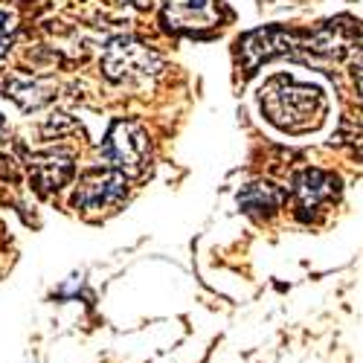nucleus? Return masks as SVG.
<instances>
[{
  "mask_svg": "<svg viewBox=\"0 0 363 363\" xmlns=\"http://www.w3.org/2000/svg\"><path fill=\"white\" fill-rule=\"evenodd\" d=\"M285 198L288 192L277 186L274 180H253V184H247L238 192V206L253 218H270L274 213H279Z\"/></svg>",
  "mask_w": 363,
  "mask_h": 363,
  "instance_id": "obj_10",
  "label": "nucleus"
},
{
  "mask_svg": "<svg viewBox=\"0 0 363 363\" xmlns=\"http://www.w3.org/2000/svg\"><path fill=\"white\" fill-rule=\"evenodd\" d=\"M259 105L270 123L288 134H306L317 128L328 111V99L320 87L291 76H274L264 82L259 90Z\"/></svg>",
  "mask_w": 363,
  "mask_h": 363,
  "instance_id": "obj_1",
  "label": "nucleus"
},
{
  "mask_svg": "<svg viewBox=\"0 0 363 363\" xmlns=\"http://www.w3.org/2000/svg\"><path fill=\"white\" fill-rule=\"evenodd\" d=\"M128 195V180L116 169H94L87 172L73 195V206L82 213H102V209H113L125 201Z\"/></svg>",
  "mask_w": 363,
  "mask_h": 363,
  "instance_id": "obj_6",
  "label": "nucleus"
},
{
  "mask_svg": "<svg viewBox=\"0 0 363 363\" xmlns=\"http://www.w3.org/2000/svg\"><path fill=\"white\" fill-rule=\"evenodd\" d=\"M296 44H299L296 33H291V29H285V26H262V29H253V33L241 35L238 44H235L238 70L256 73L264 62L291 52Z\"/></svg>",
  "mask_w": 363,
  "mask_h": 363,
  "instance_id": "obj_5",
  "label": "nucleus"
},
{
  "mask_svg": "<svg viewBox=\"0 0 363 363\" xmlns=\"http://www.w3.org/2000/svg\"><path fill=\"white\" fill-rule=\"evenodd\" d=\"M160 67H163L160 55L134 38H113L102 52V70L116 84L145 82L151 76H157Z\"/></svg>",
  "mask_w": 363,
  "mask_h": 363,
  "instance_id": "obj_2",
  "label": "nucleus"
},
{
  "mask_svg": "<svg viewBox=\"0 0 363 363\" xmlns=\"http://www.w3.org/2000/svg\"><path fill=\"white\" fill-rule=\"evenodd\" d=\"M337 195H340V177L325 169H302L294 177V206L302 221H311Z\"/></svg>",
  "mask_w": 363,
  "mask_h": 363,
  "instance_id": "obj_7",
  "label": "nucleus"
},
{
  "mask_svg": "<svg viewBox=\"0 0 363 363\" xmlns=\"http://www.w3.org/2000/svg\"><path fill=\"white\" fill-rule=\"evenodd\" d=\"M102 155L116 172L143 174L151 160V143L145 128L140 123H131V119H119L102 143Z\"/></svg>",
  "mask_w": 363,
  "mask_h": 363,
  "instance_id": "obj_3",
  "label": "nucleus"
},
{
  "mask_svg": "<svg viewBox=\"0 0 363 363\" xmlns=\"http://www.w3.org/2000/svg\"><path fill=\"white\" fill-rule=\"evenodd\" d=\"M340 143L352 145L354 155L363 157V113H346L340 125Z\"/></svg>",
  "mask_w": 363,
  "mask_h": 363,
  "instance_id": "obj_12",
  "label": "nucleus"
},
{
  "mask_svg": "<svg viewBox=\"0 0 363 363\" xmlns=\"http://www.w3.org/2000/svg\"><path fill=\"white\" fill-rule=\"evenodd\" d=\"M76 174L73 157L62 155V151H47V155L29 157V184L41 195H52L62 186H67Z\"/></svg>",
  "mask_w": 363,
  "mask_h": 363,
  "instance_id": "obj_9",
  "label": "nucleus"
},
{
  "mask_svg": "<svg viewBox=\"0 0 363 363\" xmlns=\"http://www.w3.org/2000/svg\"><path fill=\"white\" fill-rule=\"evenodd\" d=\"M352 76H354V84H357V90H360V96H363V55L354 62V70H352Z\"/></svg>",
  "mask_w": 363,
  "mask_h": 363,
  "instance_id": "obj_14",
  "label": "nucleus"
},
{
  "mask_svg": "<svg viewBox=\"0 0 363 363\" xmlns=\"http://www.w3.org/2000/svg\"><path fill=\"white\" fill-rule=\"evenodd\" d=\"M6 96L15 99L23 111H33V108H41L52 99V87L41 79H9L6 84Z\"/></svg>",
  "mask_w": 363,
  "mask_h": 363,
  "instance_id": "obj_11",
  "label": "nucleus"
},
{
  "mask_svg": "<svg viewBox=\"0 0 363 363\" xmlns=\"http://www.w3.org/2000/svg\"><path fill=\"white\" fill-rule=\"evenodd\" d=\"M12 33H15V18H12L9 12H0V52L9 47Z\"/></svg>",
  "mask_w": 363,
  "mask_h": 363,
  "instance_id": "obj_13",
  "label": "nucleus"
},
{
  "mask_svg": "<svg viewBox=\"0 0 363 363\" xmlns=\"http://www.w3.org/2000/svg\"><path fill=\"white\" fill-rule=\"evenodd\" d=\"M123 4H131L137 9H145V6H151V0H123Z\"/></svg>",
  "mask_w": 363,
  "mask_h": 363,
  "instance_id": "obj_15",
  "label": "nucleus"
},
{
  "mask_svg": "<svg viewBox=\"0 0 363 363\" xmlns=\"http://www.w3.org/2000/svg\"><path fill=\"white\" fill-rule=\"evenodd\" d=\"M360 44H363V26L352 18H335L320 23L314 33H308L299 47L314 58H323V62H343L346 55L360 50Z\"/></svg>",
  "mask_w": 363,
  "mask_h": 363,
  "instance_id": "obj_4",
  "label": "nucleus"
},
{
  "mask_svg": "<svg viewBox=\"0 0 363 363\" xmlns=\"http://www.w3.org/2000/svg\"><path fill=\"white\" fill-rule=\"evenodd\" d=\"M163 23L177 35H201L221 23L218 0H166Z\"/></svg>",
  "mask_w": 363,
  "mask_h": 363,
  "instance_id": "obj_8",
  "label": "nucleus"
},
{
  "mask_svg": "<svg viewBox=\"0 0 363 363\" xmlns=\"http://www.w3.org/2000/svg\"><path fill=\"white\" fill-rule=\"evenodd\" d=\"M0 131H4V123H0Z\"/></svg>",
  "mask_w": 363,
  "mask_h": 363,
  "instance_id": "obj_16",
  "label": "nucleus"
}]
</instances>
